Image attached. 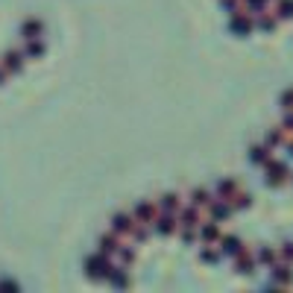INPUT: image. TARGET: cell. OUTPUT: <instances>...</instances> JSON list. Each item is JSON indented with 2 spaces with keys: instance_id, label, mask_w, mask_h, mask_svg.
Wrapping results in <instances>:
<instances>
[{
  "instance_id": "6",
  "label": "cell",
  "mask_w": 293,
  "mask_h": 293,
  "mask_svg": "<svg viewBox=\"0 0 293 293\" xmlns=\"http://www.w3.org/2000/svg\"><path fill=\"white\" fill-rule=\"evenodd\" d=\"M281 255L287 258V261H293V246H290V244H287V246H284V249H281Z\"/></svg>"
},
{
  "instance_id": "4",
  "label": "cell",
  "mask_w": 293,
  "mask_h": 293,
  "mask_svg": "<svg viewBox=\"0 0 293 293\" xmlns=\"http://www.w3.org/2000/svg\"><path fill=\"white\" fill-rule=\"evenodd\" d=\"M276 15H279V18H290V15H293V3H290V0L279 3V12H276Z\"/></svg>"
},
{
  "instance_id": "5",
  "label": "cell",
  "mask_w": 293,
  "mask_h": 293,
  "mask_svg": "<svg viewBox=\"0 0 293 293\" xmlns=\"http://www.w3.org/2000/svg\"><path fill=\"white\" fill-rule=\"evenodd\" d=\"M281 103H284V109H293V91L284 94V100H281Z\"/></svg>"
},
{
  "instance_id": "3",
  "label": "cell",
  "mask_w": 293,
  "mask_h": 293,
  "mask_svg": "<svg viewBox=\"0 0 293 293\" xmlns=\"http://www.w3.org/2000/svg\"><path fill=\"white\" fill-rule=\"evenodd\" d=\"M252 162H255V164H267L270 162L267 150H264V147H255V150H252Z\"/></svg>"
},
{
  "instance_id": "2",
  "label": "cell",
  "mask_w": 293,
  "mask_h": 293,
  "mask_svg": "<svg viewBox=\"0 0 293 293\" xmlns=\"http://www.w3.org/2000/svg\"><path fill=\"white\" fill-rule=\"evenodd\" d=\"M232 30H237V33H249V30H252V21H249V18H237V21H232Z\"/></svg>"
},
{
  "instance_id": "1",
  "label": "cell",
  "mask_w": 293,
  "mask_h": 293,
  "mask_svg": "<svg viewBox=\"0 0 293 293\" xmlns=\"http://www.w3.org/2000/svg\"><path fill=\"white\" fill-rule=\"evenodd\" d=\"M270 167V185H281V182H287V167L279 162H267Z\"/></svg>"
}]
</instances>
